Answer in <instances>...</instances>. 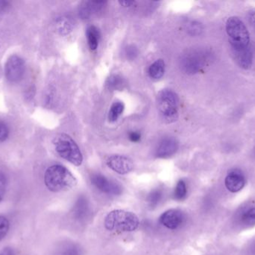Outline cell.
Listing matches in <instances>:
<instances>
[{"instance_id":"cell-32","label":"cell","mask_w":255,"mask_h":255,"mask_svg":"<svg viewBox=\"0 0 255 255\" xmlns=\"http://www.w3.org/2000/svg\"><path fill=\"white\" fill-rule=\"evenodd\" d=\"M0 255H15V253L10 247H5L0 251Z\"/></svg>"},{"instance_id":"cell-31","label":"cell","mask_w":255,"mask_h":255,"mask_svg":"<svg viewBox=\"0 0 255 255\" xmlns=\"http://www.w3.org/2000/svg\"><path fill=\"white\" fill-rule=\"evenodd\" d=\"M248 19L250 25L255 31V10H251L249 11Z\"/></svg>"},{"instance_id":"cell-17","label":"cell","mask_w":255,"mask_h":255,"mask_svg":"<svg viewBox=\"0 0 255 255\" xmlns=\"http://www.w3.org/2000/svg\"><path fill=\"white\" fill-rule=\"evenodd\" d=\"M89 212V205L85 196H79L73 208V214L78 220H83Z\"/></svg>"},{"instance_id":"cell-11","label":"cell","mask_w":255,"mask_h":255,"mask_svg":"<svg viewBox=\"0 0 255 255\" xmlns=\"http://www.w3.org/2000/svg\"><path fill=\"white\" fill-rule=\"evenodd\" d=\"M184 214L179 210L172 209L163 213L160 217V223L171 230L179 228L184 223Z\"/></svg>"},{"instance_id":"cell-21","label":"cell","mask_w":255,"mask_h":255,"mask_svg":"<svg viewBox=\"0 0 255 255\" xmlns=\"http://www.w3.org/2000/svg\"><path fill=\"white\" fill-rule=\"evenodd\" d=\"M125 106L122 102H115L112 107H111L110 111H109V121L112 122H115L118 121V118L121 117L124 112Z\"/></svg>"},{"instance_id":"cell-6","label":"cell","mask_w":255,"mask_h":255,"mask_svg":"<svg viewBox=\"0 0 255 255\" xmlns=\"http://www.w3.org/2000/svg\"><path fill=\"white\" fill-rule=\"evenodd\" d=\"M205 64L204 53L197 50L187 51L183 54L180 60V65L183 71L188 74L198 73Z\"/></svg>"},{"instance_id":"cell-25","label":"cell","mask_w":255,"mask_h":255,"mask_svg":"<svg viewBox=\"0 0 255 255\" xmlns=\"http://www.w3.org/2000/svg\"><path fill=\"white\" fill-rule=\"evenodd\" d=\"M9 224L8 220L4 217H0V241L5 238L7 234L8 233Z\"/></svg>"},{"instance_id":"cell-30","label":"cell","mask_w":255,"mask_h":255,"mask_svg":"<svg viewBox=\"0 0 255 255\" xmlns=\"http://www.w3.org/2000/svg\"><path fill=\"white\" fill-rule=\"evenodd\" d=\"M128 137L132 142H138L140 140L141 135L138 132H131V133H129Z\"/></svg>"},{"instance_id":"cell-2","label":"cell","mask_w":255,"mask_h":255,"mask_svg":"<svg viewBox=\"0 0 255 255\" xmlns=\"http://www.w3.org/2000/svg\"><path fill=\"white\" fill-rule=\"evenodd\" d=\"M139 225V219L134 214L123 210L112 211L105 220L106 229L112 232H133L137 229Z\"/></svg>"},{"instance_id":"cell-1","label":"cell","mask_w":255,"mask_h":255,"mask_svg":"<svg viewBox=\"0 0 255 255\" xmlns=\"http://www.w3.org/2000/svg\"><path fill=\"white\" fill-rule=\"evenodd\" d=\"M44 182L48 190L53 193L68 191L77 185L74 175L61 165H54L46 169Z\"/></svg>"},{"instance_id":"cell-3","label":"cell","mask_w":255,"mask_h":255,"mask_svg":"<svg viewBox=\"0 0 255 255\" xmlns=\"http://www.w3.org/2000/svg\"><path fill=\"white\" fill-rule=\"evenodd\" d=\"M55 151L61 158L70 162L76 166H79L83 162V156L76 142L65 133L55 136L53 140Z\"/></svg>"},{"instance_id":"cell-19","label":"cell","mask_w":255,"mask_h":255,"mask_svg":"<svg viewBox=\"0 0 255 255\" xmlns=\"http://www.w3.org/2000/svg\"><path fill=\"white\" fill-rule=\"evenodd\" d=\"M165 63L162 59H158L151 64L148 68V75L154 80L161 79L164 74Z\"/></svg>"},{"instance_id":"cell-29","label":"cell","mask_w":255,"mask_h":255,"mask_svg":"<svg viewBox=\"0 0 255 255\" xmlns=\"http://www.w3.org/2000/svg\"><path fill=\"white\" fill-rule=\"evenodd\" d=\"M8 127L4 122L0 121V142H4L8 137Z\"/></svg>"},{"instance_id":"cell-7","label":"cell","mask_w":255,"mask_h":255,"mask_svg":"<svg viewBox=\"0 0 255 255\" xmlns=\"http://www.w3.org/2000/svg\"><path fill=\"white\" fill-rule=\"evenodd\" d=\"M25 70L23 59L18 55H11L6 62L4 73L9 82H17L22 79Z\"/></svg>"},{"instance_id":"cell-28","label":"cell","mask_w":255,"mask_h":255,"mask_svg":"<svg viewBox=\"0 0 255 255\" xmlns=\"http://www.w3.org/2000/svg\"><path fill=\"white\" fill-rule=\"evenodd\" d=\"M202 28L200 23L197 22H193L190 24L188 27V31L192 35H197L200 34L202 31Z\"/></svg>"},{"instance_id":"cell-5","label":"cell","mask_w":255,"mask_h":255,"mask_svg":"<svg viewBox=\"0 0 255 255\" xmlns=\"http://www.w3.org/2000/svg\"><path fill=\"white\" fill-rule=\"evenodd\" d=\"M178 95L170 89H163L157 95V106L162 118L167 123H173L178 118Z\"/></svg>"},{"instance_id":"cell-12","label":"cell","mask_w":255,"mask_h":255,"mask_svg":"<svg viewBox=\"0 0 255 255\" xmlns=\"http://www.w3.org/2000/svg\"><path fill=\"white\" fill-rule=\"evenodd\" d=\"M178 149V142L173 137H167L163 139L159 144L156 152L158 158H169L175 154Z\"/></svg>"},{"instance_id":"cell-20","label":"cell","mask_w":255,"mask_h":255,"mask_svg":"<svg viewBox=\"0 0 255 255\" xmlns=\"http://www.w3.org/2000/svg\"><path fill=\"white\" fill-rule=\"evenodd\" d=\"M106 85L110 91L121 90L125 85V81L119 75L114 74L108 78Z\"/></svg>"},{"instance_id":"cell-14","label":"cell","mask_w":255,"mask_h":255,"mask_svg":"<svg viewBox=\"0 0 255 255\" xmlns=\"http://www.w3.org/2000/svg\"><path fill=\"white\" fill-rule=\"evenodd\" d=\"M237 64L243 69L250 68L253 64V52L250 46L241 49H232Z\"/></svg>"},{"instance_id":"cell-23","label":"cell","mask_w":255,"mask_h":255,"mask_svg":"<svg viewBox=\"0 0 255 255\" xmlns=\"http://www.w3.org/2000/svg\"><path fill=\"white\" fill-rule=\"evenodd\" d=\"M187 194V185L184 181H179L174 191V197L176 200L182 201L186 199Z\"/></svg>"},{"instance_id":"cell-26","label":"cell","mask_w":255,"mask_h":255,"mask_svg":"<svg viewBox=\"0 0 255 255\" xmlns=\"http://www.w3.org/2000/svg\"><path fill=\"white\" fill-rule=\"evenodd\" d=\"M6 187H7V178L4 174L0 172V202H1L5 194Z\"/></svg>"},{"instance_id":"cell-9","label":"cell","mask_w":255,"mask_h":255,"mask_svg":"<svg viewBox=\"0 0 255 255\" xmlns=\"http://www.w3.org/2000/svg\"><path fill=\"white\" fill-rule=\"evenodd\" d=\"M107 166L120 175H127L131 172L133 163L128 157L122 155H112L108 158Z\"/></svg>"},{"instance_id":"cell-33","label":"cell","mask_w":255,"mask_h":255,"mask_svg":"<svg viewBox=\"0 0 255 255\" xmlns=\"http://www.w3.org/2000/svg\"><path fill=\"white\" fill-rule=\"evenodd\" d=\"M120 4L124 7H131V6L134 5L136 4L135 1H119Z\"/></svg>"},{"instance_id":"cell-16","label":"cell","mask_w":255,"mask_h":255,"mask_svg":"<svg viewBox=\"0 0 255 255\" xmlns=\"http://www.w3.org/2000/svg\"><path fill=\"white\" fill-rule=\"evenodd\" d=\"M74 22L71 18L67 16H60L55 21V28L58 34L67 35L73 31Z\"/></svg>"},{"instance_id":"cell-27","label":"cell","mask_w":255,"mask_h":255,"mask_svg":"<svg viewBox=\"0 0 255 255\" xmlns=\"http://www.w3.org/2000/svg\"><path fill=\"white\" fill-rule=\"evenodd\" d=\"M126 55L129 60L135 59L138 55L137 48L133 45L127 46V49H126Z\"/></svg>"},{"instance_id":"cell-24","label":"cell","mask_w":255,"mask_h":255,"mask_svg":"<svg viewBox=\"0 0 255 255\" xmlns=\"http://www.w3.org/2000/svg\"><path fill=\"white\" fill-rule=\"evenodd\" d=\"M242 222L245 226H253L255 225V208L247 211L243 215Z\"/></svg>"},{"instance_id":"cell-15","label":"cell","mask_w":255,"mask_h":255,"mask_svg":"<svg viewBox=\"0 0 255 255\" xmlns=\"http://www.w3.org/2000/svg\"><path fill=\"white\" fill-rule=\"evenodd\" d=\"M53 255H82V250L74 243L63 242L55 247Z\"/></svg>"},{"instance_id":"cell-4","label":"cell","mask_w":255,"mask_h":255,"mask_svg":"<svg viewBox=\"0 0 255 255\" xmlns=\"http://www.w3.org/2000/svg\"><path fill=\"white\" fill-rule=\"evenodd\" d=\"M226 32L232 49L250 46V32L245 24L238 16H231L226 21Z\"/></svg>"},{"instance_id":"cell-18","label":"cell","mask_w":255,"mask_h":255,"mask_svg":"<svg viewBox=\"0 0 255 255\" xmlns=\"http://www.w3.org/2000/svg\"><path fill=\"white\" fill-rule=\"evenodd\" d=\"M86 34L90 49L91 50H96L98 48L99 42H100V31L97 27L91 25L87 29Z\"/></svg>"},{"instance_id":"cell-34","label":"cell","mask_w":255,"mask_h":255,"mask_svg":"<svg viewBox=\"0 0 255 255\" xmlns=\"http://www.w3.org/2000/svg\"><path fill=\"white\" fill-rule=\"evenodd\" d=\"M7 1H0V8H4L7 5Z\"/></svg>"},{"instance_id":"cell-13","label":"cell","mask_w":255,"mask_h":255,"mask_svg":"<svg viewBox=\"0 0 255 255\" xmlns=\"http://www.w3.org/2000/svg\"><path fill=\"white\" fill-rule=\"evenodd\" d=\"M245 184V177L240 170H233L229 172L225 180L226 188L232 193L241 191L244 188Z\"/></svg>"},{"instance_id":"cell-22","label":"cell","mask_w":255,"mask_h":255,"mask_svg":"<svg viewBox=\"0 0 255 255\" xmlns=\"http://www.w3.org/2000/svg\"><path fill=\"white\" fill-rule=\"evenodd\" d=\"M163 198V191L160 189H156L148 194L147 202L151 208H154L158 205Z\"/></svg>"},{"instance_id":"cell-8","label":"cell","mask_w":255,"mask_h":255,"mask_svg":"<svg viewBox=\"0 0 255 255\" xmlns=\"http://www.w3.org/2000/svg\"><path fill=\"white\" fill-rule=\"evenodd\" d=\"M91 183L96 188L106 194L120 196L122 193L123 189L121 186L108 179L104 175L96 174L91 176Z\"/></svg>"},{"instance_id":"cell-10","label":"cell","mask_w":255,"mask_h":255,"mask_svg":"<svg viewBox=\"0 0 255 255\" xmlns=\"http://www.w3.org/2000/svg\"><path fill=\"white\" fill-rule=\"evenodd\" d=\"M107 1H85L79 6V14L82 19H88L101 13L106 8Z\"/></svg>"}]
</instances>
